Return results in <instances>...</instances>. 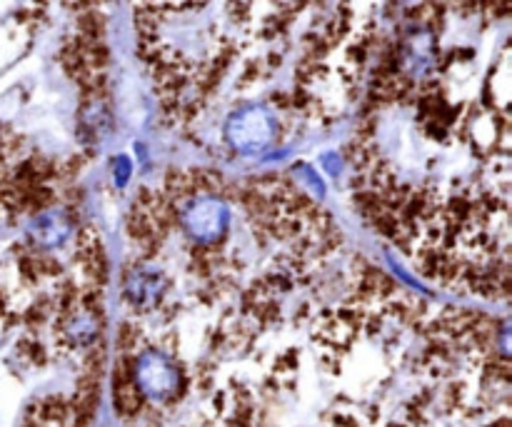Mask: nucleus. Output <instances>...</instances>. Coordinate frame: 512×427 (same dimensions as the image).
Returning <instances> with one entry per match:
<instances>
[{"instance_id":"nucleus-1","label":"nucleus","mask_w":512,"mask_h":427,"mask_svg":"<svg viewBox=\"0 0 512 427\" xmlns=\"http://www.w3.org/2000/svg\"><path fill=\"white\" fill-rule=\"evenodd\" d=\"M135 383L148 398L170 400L178 390V373L173 363L160 353H145L135 365Z\"/></svg>"},{"instance_id":"nucleus-2","label":"nucleus","mask_w":512,"mask_h":427,"mask_svg":"<svg viewBox=\"0 0 512 427\" xmlns=\"http://www.w3.org/2000/svg\"><path fill=\"white\" fill-rule=\"evenodd\" d=\"M163 293V280L155 273H135L133 280L128 283V295L133 303L150 305L160 298Z\"/></svg>"}]
</instances>
